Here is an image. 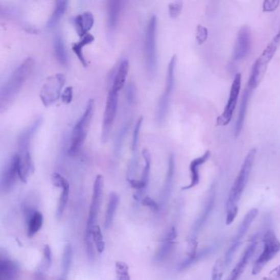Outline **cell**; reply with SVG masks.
Here are the masks:
<instances>
[{"label": "cell", "mask_w": 280, "mask_h": 280, "mask_svg": "<svg viewBox=\"0 0 280 280\" xmlns=\"http://www.w3.org/2000/svg\"><path fill=\"white\" fill-rule=\"evenodd\" d=\"M256 155V149H251L248 154L245 157L242 167L239 170L232 188L230 189L228 200L226 203V225H230L236 219L239 213V203L242 195L244 192L249 177L252 170L254 161Z\"/></svg>", "instance_id": "6da1fadb"}, {"label": "cell", "mask_w": 280, "mask_h": 280, "mask_svg": "<svg viewBox=\"0 0 280 280\" xmlns=\"http://www.w3.org/2000/svg\"><path fill=\"white\" fill-rule=\"evenodd\" d=\"M34 64V59H26L15 69L8 81L3 85L0 90V109L2 112L8 109L17 97L23 85L32 74Z\"/></svg>", "instance_id": "7a4b0ae2"}, {"label": "cell", "mask_w": 280, "mask_h": 280, "mask_svg": "<svg viewBox=\"0 0 280 280\" xmlns=\"http://www.w3.org/2000/svg\"><path fill=\"white\" fill-rule=\"evenodd\" d=\"M216 184L213 182L212 186L209 188L205 198V202L203 205L202 211L201 214L199 215L197 220L195 221L193 228L191 230L190 235L188 239V246H186V255L188 258H194L197 252V237L199 232H201V229L204 228V226L206 224V222L209 220V216L212 215L214 211L215 205H216Z\"/></svg>", "instance_id": "3957f363"}, {"label": "cell", "mask_w": 280, "mask_h": 280, "mask_svg": "<svg viewBox=\"0 0 280 280\" xmlns=\"http://www.w3.org/2000/svg\"><path fill=\"white\" fill-rule=\"evenodd\" d=\"M95 101L90 99L87 103L86 109L84 111L82 117L80 118L76 124L73 132H72L70 144H69V153L72 155L77 154L82 149L88 132L90 129V123L94 115Z\"/></svg>", "instance_id": "277c9868"}, {"label": "cell", "mask_w": 280, "mask_h": 280, "mask_svg": "<svg viewBox=\"0 0 280 280\" xmlns=\"http://www.w3.org/2000/svg\"><path fill=\"white\" fill-rule=\"evenodd\" d=\"M156 30L157 17L153 15L147 24L144 43L146 68L150 78H155L157 72Z\"/></svg>", "instance_id": "5b68a950"}, {"label": "cell", "mask_w": 280, "mask_h": 280, "mask_svg": "<svg viewBox=\"0 0 280 280\" xmlns=\"http://www.w3.org/2000/svg\"><path fill=\"white\" fill-rule=\"evenodd\" d=\"M176 62H177V58L175 55H174L168 65L166 90H164L163 94L161 95L159 98L158 105H157L156 115H155L157 123L159 124H163L169 113L172 93L174 90V84H175Z\"/></svg>", "instance_id": "8992f818"}, {"label": "cell", "mask_w": 280, "mask_h": 280, "mask_svg": "<svg viewBox=\"0 0 280 280\" xmlns=\"http://www.w3.org/2000/svg\"><path fill=\"white\" fill-rule=\"evenodd\" d=\"M262 243L263 250L254 263L252 268L253 275L260 274L264 267L280 252V241L273 230L269 229L265 232L262 238Z\"/></svg>", "instance_id": "52a82bcc"}, {"label": "cell", "mask_w": 280, "mask_h": 280, "mask_svg": "<svg viewBox=\"0 0 280 280\" xmlns=\"http://www.w3.org/2000/svg\"><path fill=\"white\" fill-rule=\"evenodd\" d=\"M278 45L275 41L272 40L270 44L266 46L262 55L258 57V59L253 63L251 69V74L249 78L247 86L251 88L253 90L258 87L260 82L266 74L268 65L274 58L276 51L278 50Z\"/></svg>", "instance_id": "ba28073f"}, {"label": "cell", "mask_w": 280, "mask_h": 280, "mask_svg": "<svg viewBox=\"0 0 280 280\" xmlns=\"http://www.w3.org/2000/svg\"><path fill=\"white\" fill-rule=\"evenodd\" d=\"M65 81L63 74H56L46 79L40 92V100L44 106H51L59 100Z\"/></svg>", "instance_id": "9c48e42d"}, {"label": "cell", "mask_w": 280, "mask_h": 280, "mask_svg": "<svg viewBox=\"0 0 280 280\" xmlns=\"http://www.w3.org/2000/svg\"><path fill=\"white\" fill-rule=\"evenodd\" d=\"M258 216V209L256 208H252L246 214V216L243 218V221L241 223L239 229L237 231L236 235L232 239V243L230 245L229 248L228 249V251H226L225 255H224V263H225L226 267L229 266L230 263L232 262L235 253L239 250V247L242 244L243 238Z\"/></svg>", "instance_id": "30bf717a"}, {"label": "cell", "mask_w": 280, "mask_h": 280, "mask_svg": "<svg viewBox=\"0 0 280 280\" xmlns=\"http://www.w3.org/2000/svg\"><path fill=\"white\" fill-rule=\"evenodd\" d=\"M118 102H119V92L115 91L110 88L107 97L105 112L103 115L102 132H101V140L103 143H106L110 136L111 130L113 128L115 118L117 114Z\"/></svg>", "instance_id": "8fae6325"}, {"label": "cell", "mask_w": 280, "mask_h": 280, "mask_svg": "<svg viewBox=\"0 0 280 280\" xmlns=\"http://www.w3.org/2000/svg\"><path fill=\"white\" fill-rule=\"evenodd\" d=\"M103 192H104V178L102 175H97L93 186V194L90 201L89 216L86 223L85 235H92V229L97 225L99 211L102 203Z\"/></svg>", "instance_id": "7c38bea8"}, {"label": "cell", "mask_w": 280, "mask_h": 280, "mask_svg": "<svg viewBox=\"0 0 280 280\" xmlns=\"http://www.w3.org/2000/svg\"><path fill=\"white\" fill-rule=\"evenodd\" d=\"M241 85H242V74L239 73L235 75V79L232 81L228 102L224 107L223 113L217 118L216 125L224 127V126L228 125L230 122L232 121V114L235 113L237 104L239 101Z\"/></svg>", "instance_id": "4fadbf2b"}, {"label": "cell", "mask_w": 280, "mask_h": 280, "mask_svg": "<svg viewBox=\"0 0 280 280\" xmlns=\"http://www.w3.org/2000/svg\"><path fill=\"white\" fill-rule=\"evenodd\" d=\"M251 32L248 26H243L239 29L235 40L232 51L234 61H241L246 59L251 52Z\"/></svg>", "instance_id": "5bb4252c"}, {"label": "cell", "mask_w": 280, "mask_h": 280, "mask_svg": "<svg viewBox=\"0 0 280 280\" xmlns=\"http://www.w3.org/2000/svg\"><path fill=\"white\" fill-rule=\"evenodd\" d=\"M17 160V154H14L3 169L0 180V188L1 192L4 194H8L14 189L17 178H19Z\"/></svg>", "instance_id": "9a60e30c"}, {"label": "cell", "mask_w": 280, "mask_h": 280, "mask_svg": "<svg viewBox=\"0 0 280 280\" xmlns=\"http://www.w3.org/2000/svg\"><path fill=\"white\" fill-rule=\"evenodd\" d=\"M258 245V235H255L250 239V243H249L247 248L245 249L242 258L239 260L236 266L232 269V271L230 272L229 275L228 276V278H226V280H239L241 278V276L243 275L245 269L250 262L251 256L254 255Z\"/></svg>", "instance_id": "2e32d148"}, {"label": "cell", "mask_w": 280, "mask_h": 280, "mask_svg": "<svg viewBox=\"0 0 280 280\" xmlns=\"http://www.w3.org/2000/svg\"><path fill=\"white\" fill-rule=\"evenodd\" d=\"M176 239H177V230L174 226H172L161 240V245L154 256L155 262L163 263L166 260L170 258L175 248Z\"/></svg>", "instance_id": "e0dca14e"}, {"label": "cell", "mask_w": 280, "mask_h": 280, "mask_svg": "<svg viewBox=\"0 0 280 280\" xmlns=\"http://www.w3.org/2000/svg\"><path fill=\"white\" fill-rule=\"evenodd\" d=\"M51 180L54 186L57 188H60L62 189V193H61L60 197H59V204L57 206L56 209V217L58 220H60L63 213H64L65 209L67 205V201L69 199V192H70V184L68 181L64 178L62 174L59 173H54L51 175Z\"/></svg>", "instance_id": "ac0fdd59"}, {"label": "cell", "mask_w": 280, "mask_h": 280, "mask_svg": "<svg viewBox=\"0 0 280 280\" xmlns=\"http://www.w3.org/2000/svg\"><path fill=\"white\" fill-rule=\"evenodd\" d=\"M42 124L41 118H38L37 120L28 126L25 130H23L17 136V147H18L19 155H26L30 153V147L32 143V138L36 135L38 129L40 128Z\"/></svg>", "instance_id": "d6986e66"}, {"label": "cell", "mask_w": 280, "mask_h": 280, "mask_svg": "<svg viewBox=\"0 0 280 280\" xmlns=\"http://www.w3.org/2000/svg\"><path fill=\"white\" fill-rule=\"evenodd\" d=\"M123 9V2L120 0H109L107 2V28L109 36H113L117 29Z\"/></svg>", "instance_id": "ffe728a7"}, {"label": "cell", "mask_w": 280, "mask_h": 280, "mask_svg": "<svg viewBox=\"0 0 280 280\" xmlns=\"http://www.w3.org/2000/svg\"><path fill=\"white\" fill-rule=\"evenodd\" d=\"M23 212L25 215L27 227H28V235L30 238L35 236L43 226L44 218L41 212L33 209L32 206L25 205L23 207Z\"/></svg>", "instance_id": "44dd1931"}, {"label": "cell", "mask_w": 280, "mask_h": 280, "mask_svg": "<svg viewBox=\"0 0 280 280\" xmlns=\"http://www.w3.org/2000/svg\"><path fill=\"white\" fill-rule=\"evenodd\" d=\"M211 157V151H206L201 156L196 158L190 163L191 182L189 185L183 186L182 190L186 191L194 189L200 183V167L202 166Z\"/></svg>", "instance_id": "7402d4cb"}, {"label": "cell", "mask_w": 280, "mask_h": 280, "mask_svg": "<svg viewBox=\"0 0 280 280\" xmlns=\"http://www.w3.org/2000/svg\"><path fill=\"white\" fill-rule=\"evenodd\" d=\"M19 267L14 261L1 254L0 280H18Z\"/></svg>", "instance_id": "603a6c76"}, {"label": "cell", "mask_w": 280, "mask_h": 280, "mask_svg": "<svg viewBox=\"0 0 280 280\" xmlns=\"http://www.w3.org/2000/svg\"><path fill=\"white\" fill-rule=\"evenodd\" d=\"M74 27L79 37L82 39L89 34L95 23L94 16L90 12L80 13L74 19Z\"/></svg>", "instance_id": "cb8c5ba5"}, {"label": "cell", "mask_w": 280, "mask_h": 280, "mask_svg": "<svg viewBox=\"0 0 280 280\" xmlns=\"http://www.w3.org/2000/svg\"><path fill=\"white\" fill-rule=\"evenodd\" d=\"M174 174H175V159H174V155L171 154L168 160L167 174H166V182L164 184L163 191H162L163 205H166L171 196L172 189L174 185Z\"/></svg>", "instance_id": "d4e9b609"}, {"label": "cell", "mask_w": 280, "mask_h": 280, "mask_svg": "<svg viewBox=\"0 0 280 280\" xmlns=\"http://www.w3.org/2000/svg\"><path fill=\"white\" fill-rule=\"evenodd\" d=\"M252 89L249 86L245 88L244 91H243L240 108H239V116H238L236 126H235V134L236 137H239L241 132L243 131V124H244L245 119L247 115V107H248L249 101H250V97L252 94Z\"/></svg>", "instance_id": "484cf974"}, {"label": "cell", "mask_w": 280, "mask_h": 280, "mask_svg": "<svg viewBox=\"0 0 280 280\" xmlns=\"http://www.w3.org/2000/svg\"><path fill=\"white\" fill-rule=\"evenodd\" d=\"M18 160H17V168H18V177L19 179L21 182H28L29 176L34 172L33 161H32L31 153L26 154V155H19L17 153Z\"/></svg>", "instance_id": "4316f807"}, {"label": "cell", "mask_w": 280, "mask_h": 280, "mask_svg": "<svg viewBox=\"0 0 280 280\" xmlns=\"http://www.w3.org/2000/svg\"><path fill=\"white\" fill-rule=\"evenodd\" d=\"M128 71H129V63L127 59H124L120 63L113 77V82L111 88L115 91L120 92L125 86Z\"/></svg>", "instance_id": "83f0119b"}, {"label": "cell", "mask_w": 280, "mask_h": 280, "mask_svg": "<svg viewBox=\"0 0 280 280\" xmlns=\"http://www.w3.org/2000/svg\"><path fill=\"white\" fill-rule=\"evenodd\" d=\"M54 51L57 61L64 67L68 64V55L65 49L64 40L61 32H57L54 38Z\"/></svg>", "instance_id": "f1b7e54d"}, {"label": "cell", "mask_w": 280, "mask_h": 280, "mask_svg": "<svg viewBox=\"0 0 280 280\" xmlns=\"http://www.w3.org/2000/svg\"><path fill=\"white\" fill-rule=\"evenodd\" d=\"M217 249L218 245L215 244L213 246L205 247V248L202 249L201 251H197L194 258H192V259H186L182 263L180 264L179 270H186V269L190 267V266L196 265L198 262L205 260V258H209V255H212Z\"/></svg>", "instance_id": "f546056e"}, {"label": "cell", "mask_w": 280, "mask_h": 280, "mask_svg": "<svg viewBox=\"0 0 280 280\" xmlns=\"http://www.w3.org/2000/svg\"><path fill=\"white\" fill-rule=\"evenodd\" d=\"M67 5H68V1L58 0L55 2V10L46 23V28L49 29L55 28V26L60 21L61 19L63 17L65 12L67 11Z\"/></svg>", "instance_id": "4dcf8cb0"}, {"label": "cell", "mask_w": 280, "mask_h": 280, "mask_svg": "<svg viewBox=\"0 0 280 280\" xmlns=\"http://www.w3.org/2000/svg\"><path fill=\"white\" fill-rule=\"evenodd\" d=\"M94 36H92L90 34H88L86 36L82 38L79 42L74 43L72 45V50L74 51L76 56L78 57V59H79L80 62L83 65V67H86L88 66L87 61H86V58L84 56L83 49L86 45H88V44H91L92 42L94 41Z\"/></svg>", "instance_id": "1f68e13d"}, {"label": "cell", "mask_w": 280, "mask_h": 280, "mask_svg": "<svg viewBox=\"0 0 280 280\" xmlns=\"http://www.w3.org/2000/svg\"><path fill=\"white\" fill-rule=\"evenodd\" d=\"M119 204H120V196L117 193H111L109 195V203H108V206H107L105 223H104V225H105V228L106 229L109 228L111 224L113 223V218H114Z\"/></svg>", "instance_id": "d6a6232c"}, {"label": "cell", "mask_w": 280, "mask_h": 280, "mask_svg": "<svg viewBox=\"0 0 280 280\" xmlns=\"http://www.w3.org/2000/svg\"><path fill=\"white\" fill-rule=\"evenodd\" d=\"M73 247L70 243L65 245L64 250H63V261H62V272L63 276L62 278H67L69 270L71 269L72 260H73Z\"/></svg>", "instance_id": "836d02e7"}, {"label": "cell", "mask_w": 280, "mask_h": 280, "mask_svg": "<svg viewBox=\"0 0 280 280\" xmlns=\"http://www.w3.org/2000/svg\"><path fill=\"white\" fill-rule=\"evenodd\" d=\"M143 156L144 158L145 166L143 168V174L140 181L143 183V188L147 189L149 182V177H150V172H151V153L149 152L147 149H144L143 151Z\"/></svg>", "instance_id": "e575fe53"}, {"label": "cell", "mask_w": 280, "mask_h": 280, "mask_svg": "<svg viewBox=\"0 0 280 280\" xmlns=\"http://www.w3.org/2000/svg\"><path fill=\"white\" fill-rule=\"evenodd\" d=\"M130 125H131V121L127 122L125 123L120 132L118 133L117 137L115 140V155H119L120 156L121 154L122 148H123V144H124V140H125L126 136L128 134V130L130 128Z\"/></svg>", "instance_id": "d590c367"}, {"label": "cell", "mask_w": 280, "mask_h": 280, "mask_svg": "<svg viewBox=\"0 0 280 280\" xmlns=\"http://www.w3.org/2000/svg\"><path fill=\"white\" fill-rule=\"evenodd\" d=\"M115 280H131L128 264L121 261L115 263Z\"/></svg>", "instance_id": "8d00e7d4"}, {"label": "cell", "mask_w": 280, "mask_h": 280, "mask_svg": "<svg viewBox=\"0 0 280 280\" xmlns=\"http://www.w3.org/2000/svg\"><path fill=\"white\" fill-rule=\"evenodd\" d=\"M92 238H93V241H94L96 248H97L98 253L101 254V253L104 252L105 247L104 236H103L101 227L97 225V224L92 229Z\"/></svg>", "instance_id": "74e56055"}, {"label": "cell", "mask_w": 280, "mask_h": 280, "mask_svg": "<svg viewBox=\"0 0 280 280\" xmlns=\"http://www.w3.org/2000/svg\"><path fill=\"white\" fill-rule=\"evenodd\" d=\"M143 117H140L136 122V126L134 128L133 135H132V146L131 150L134 155H136L137 151L138 144H139V137H140L141 128L143 125Z\"/></svg>", "instance_id": "f35d334b"}, {"label": "cell", "mask_w": 280, "mask_h": 280, "mask_svg": "<svg viewBox=\"0 0 280 280\" xmlns=\"http://www.w3.org/2000/svg\"><path fill=\"white\" fill-rule=\"evenodd\" d=\"M225 267L224 259H218L212 268V280H222Z\"/></svg>", "instance_id": "ab89813d"}, {"label": "cell", "mask_w": 280, "mask_h": 280, "mask_svg": "<svg viewBox=\"0 0 280 280\" xmlns=\"http://www.w3.org/2000/svg\"><path fill=\"white\" fill-rule=\"evenodd\" d=\"M52 263V251L49 245H44L43 249V260L40 265V271H47Z\"/></svg>", "instance_id": "60d3db41"}, {"label": "cell", "mask_w": 280, "mask_h": 280, "mask_svg": "<svg viewBox=\"0 0 280 280\" xmlns=\"http://www.w3.org/2000/svg\"><path fill=\"white\" fill-rule=\"evenodd\" d=\"M182 6H183L182 1H174V2L170 3L168 8L170 17L173 19L177 18L182 12Z\"/></svg>", "instance_id": "b9f144b4"}, {"label": "cell", "mask_w": 280, "mask_h": 280, "mask_svg": "<svg viewBox=\"0 0 280 280\" xmlns=\"http://www.w3.org/2000/svg\"><path fill=\"white\" fill-rule=\"evenodd\" d=\"M208 36H209L208 29L205 27H204V26L201 25V24H199L197 26V33H196V39H197V44L199 45L204 44L206 41L207 39H208Z\"/></svg>", "instance_id": "7bdbcfd3"}, {"label": "cell", "mask_w": 280, "mask_h": 280, "mask_svg": "<svg viewBox=\"0 0 280 280\" xmlns=\"http://www.w3.org/2000/svg\"><path fill=\"white\" fill-rule=\"evenodd\" d=\"M279 5V0H265L262 9L264 13H272L278 9Z\"/></svg>", "instance_id": "ee69618b"}, {"label": "cell", "mask_w": 280, "mask_h": 280, "mask_svg": "<svg viewBox=\"0 0 280 280\" xmlns=\"http://www.w3.org/2000/svg\"><path fill=\"white\" fill-rule=\"evenodd\" d=\"M126 97H127V101L131 105H133L134 103L136 102V87L134 86L133 84L130 82L126 89Z\"/></svg>", "instance_id": "f6af8a7d"}, {"label": "cell", "mask_w": 280, "mask_h": 280, "mask_svg": "<svg viewBox=\"0 0 280 280\" xmlns=\"http://www.w3.org/2000/svg\"><path fill=\"white\" fill-rule=\"evenodd\" d=\"M61 97H62V101L64 104H67V105L70 104L73 101V97H74V88H73V86L66 87V89L63 90Z\"/></svg>", "instance_id": "bcb514c9"}, {"label": "cell", "mask_w": 280, "mask_h": 280, "mask_svg": "<svg viewBox=\"0 0 280 280\" xmlns=\"http://www.w3.org/2000/svg\"><path fill=\"white\" fill-rule=\"evenodd\" d=\"M142 204L145 206L149 207L150 209H152L154 212H159L160 207H159V204L153 200L152 198L149 197H146L143 199L142 201Z\"/></svg>", "instance_id": "7dc6e473"}, {"label": "cell", "mask_w": 280, "mask_h": 280, "mask_svg": "<svg viewBox=\"0 0 280 280\" xmlns=\"http://www.w3.org/2000/svg\"><path fill=\"white\" fill-rule=\"evenodd\" d=\"M263 280H280V265L274 268L267 277H265Z\"/></svg>", "instance_id": "c3c4849f"}, {"label": "cell", "mask_w": 280, "mask_h": 280, "mask_svg": "<svg viewBox=\"0 0 280 280\" xmlns=\"http://www.w3.org/2000/svg\"><path fill=\"white\" fill-rule=\"evenodd\" d=\"M34 280H44L43 272L40 271V270L36 272L35 275H34Z\"/></svg>", "instance_id": "681fc988"}, {"label": "cell", "mask_w": 280, "mask_h": 280, "mask_svg": "<svg viewBox=\"0 0 280 280\" xmlns=\"http://www.w3.org/2000/svg\"><path fill=\"white\" fill-rule=\"evenodd\" d=\"M273 40L275 41L280 46V28L278 29V33L276 34V36L273 38Z\"/></svg>", "instance_id": "f907efd6"}, {"label": "cell", "mask_w": 280, "mask_h": 280, "mask_svg": "<svg viewBox=\"0 0 280 280\" xmlns=\"http://www.w3.org/2000/svg\"><path fill=\"white\" fill-rule=\"evenodd\" d=\"M59 280H66V278H61Z\"/></svg>", "instance_id": "816d5d0a"}]
</instances>
